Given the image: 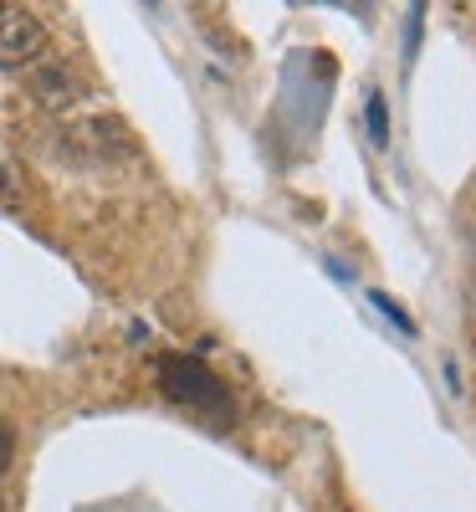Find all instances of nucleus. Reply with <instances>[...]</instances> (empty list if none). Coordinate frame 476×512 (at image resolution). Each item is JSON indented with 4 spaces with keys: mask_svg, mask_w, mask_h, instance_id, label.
<instances>
[{
    "mask_svg": "<svg viewBox=\"0 0 476 512\" xmlns=\"http://www.w3.org/2000/svg\"><path fill=\"white\" fill-rule=\"evenodd\" d=\"M159 390L180 410L200 415L210 431H231L236 425V395L226 390V379L210 374V364L195 359V354H159Z\"/></svg>",
    "mask_w": 476,
    "mask_h": 512,
    "instance_id": "nucleus-1",
    "label": "nucleus"
},
{
    "mask_svg": "<svg viewBox=\"0 0 476 512\" xmlns=\"http://www.w3.org/2000/svg\"><path fill=\"white\" fill-rule=\"evenodd\" d=\"M52 36L41 26V16L21 11V6H0V72H21V67H36L47 57Z\"/></svg>",
    "mask_w": 476,
    "mask_h": 512,
    "instance_id": "nucleus-2",
    "label": "nucleus"
},
{
    "mask_svg": "<svg viewBox=\"0 0 476 512\" xmlns=\"http://www.w3.org/2000/svg\"><path fill=\"white\" fill-rule=\"evenodd\" d=\"M67 154L77 164H113V159H134V139L123 134L118 118H93L67 128Z\"/></svg>",
    "mask_w": 476,
    "mask_h": 512,
    "instance_id": "nucleus-3",
    "label": "nucleus"
},
{
    "mask_svg": "<svg viewBox=\"0 0 476 512\" xmlns=\"http://www.w3.org/2000/svg\"><path fill=\"white\" fill-rule=\"evenodd\" d=\"M31 93H36V103H47V108H72L88 88L77 82V72L67 62H41L31 72Z\"/></svg>",
    "mask_w": 476,
    "mask_h": 512,
    "instance_id": "nucleus-4",
    "label": "nucleus"
},
{
    "mask_svg": "<svg viewBox=\"0 0 476 512\" xmlns=\"http://www.w3.org/2000/svg\"><path fill=\"white\" fill-rule=\"evenodd\" d=\"M364 118H369V139L384 149V144H389V103H384L379 88H369V98H364Z\"/></svg>",
    "mask_w": 476,
    "mask_h": 512,
    "instance_id": "nucleus-5",
    "label": "nucleus"
},
{
    "mask_svg": "<svg viewBox=\"0 0 476 512\" xmlns=\"http://www.w3.org/2000/svg\"><path fill=\"white\" fill-rule=\"evenodd\" d=\"M369 303H374V308H379V313H384L389 323H395V328H400L405 338H420L415 318H410V313H405V308H400V303H395V297H389V292H369Z\"/></svg>",
    "mask_w": 476,
    "mask_h": 512,
    "instance_id": "nucleus-6",
    "label": "nucleus"
},
{
    "mask_svg": "<svg viewBox=\"0 0 476 512\" xmlns=\"http://www.w3.org/2000/svg\"><path fill=\"white\" fill-rule=\"evenodd\" d=\"M420 31H425V6H410V16H405V62H415V52H420Z\"/></svg>",
    "mask_w": 476,
    "mask_h": 512,
    "instance_id": "nucleus-7",
    "label": "nucleus"
},
{
    "mask_svg": "<svg viewBox=\"0 0 476 512\" xmlns=\"http://www.w3.org/2000/svg\"><path fill=\"white\" fill-rule=\"evenodd\" d=\"M11 456H16V436L0 431V487H6V472H11Z\"/></svg>",
    "mask_w": 476,
    "mask_h": 512,
    "instance_id": "nucleus-8",
    "label": "nucleus"
},
{
    "mask_svg": "<svg viewBox=\"0 0 476 512\" xmlns=\"http://www.w3.org/2000/svg\"><path fill=\"white\" fill-rule=\"evenodd\" d=\"M6 195H11V169L0 164V200H6Z\"/></svg>",
    "mask_w": 476,
    "mask_h": 512,
    "instance_id": "nucleus-9",
    "label": "nucleus"
}]
</instances>
